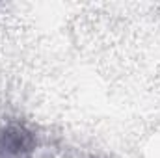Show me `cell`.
I'll use <instances>...</instances> for the list:
<instances>
[{
	"label": "cell",
	"instance_id": "1",
	"mask_svg": "<svg viewBox=\"0 0 160 158\" xmlns=\"http://www.w3.org/2000/svg\"><path fill=\"white\" fill-rule=\"evenodd\" d=\"M36 138L19 123H9L0 128V158H34Z\"/></svg>",
	"mask_w": 160,
	"mask_h": 158
}]
</instances>
